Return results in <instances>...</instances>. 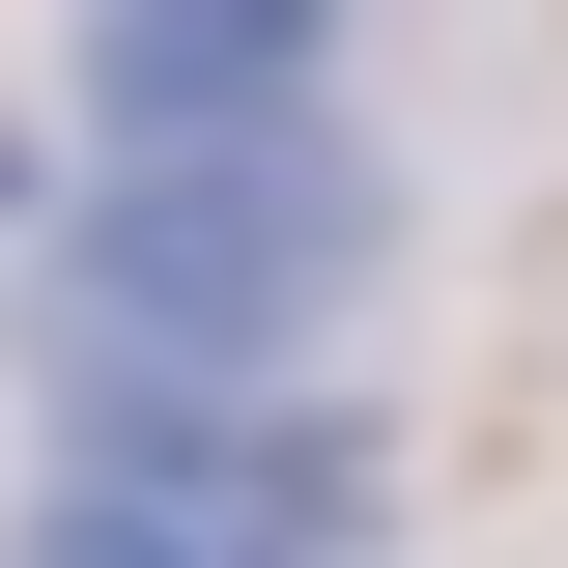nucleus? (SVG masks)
I'll list each match as a JSON object with an SVG mask.
<instances>
[{
  "label": "nucleus",
  "mask_w": 568,
  "mask_h": 568,
  "mask_svg": "<svg viewBox=\"0 0 568 568\" xmlns=\"http://www.w3.org/2000/svg\"><path fill=\"white\" fill-rule=\"evenodd\" d=\"M85 114H114V171L342 142V29H284V0H114V29H85Z\"/></svg>",
  "instance_id": "7ed1b4c3"
},
{
  "label": "nucleus",
  "mask_w": 568,
  "mask_h": 568,
  "mask_svg": "<svg viewBox=\"0 0 568 568\" xmlns=\"http://www.w3.org/2000/svg\"><path fill=\"white\" fill-rule=\"evenodd\" d=\"M0 227H29V171H0Z\"/></svg>",
  "instance_id": "20e7f679"
},
{
  "label": "nucleus",
  "mask_w": 568,
  "mask_h": 568,
  "mask_svg": "<svg viewBox=\"0 0 568 568\" xmlns=\"http://www.w3.org/2000/svg\"><path fill=\"white\" fill-rule=\"evenodd\" d=\"M342 540H369V426L342 398L58 369V511H29V568H342Z\"/></svg>",
  "instance_id": "f03ea898"
},
{
  "label": "nucleus",
  "mask_w": 568,
  "mask_h": 568,
  "mask_svg": "<svg viewBox=\"0 0 568 568\" xmlns=\"http://www.w3.org/2000/svg\"><path fill=\"white\" fill-rule=\"evenodd\" d=\"M369 171L342 142H227V171H85V227H58V313L114 369H227V398H284V342L369 284Z\"/></svg>",
  "instance_id": "f257e3e1"
}]
</instances>
